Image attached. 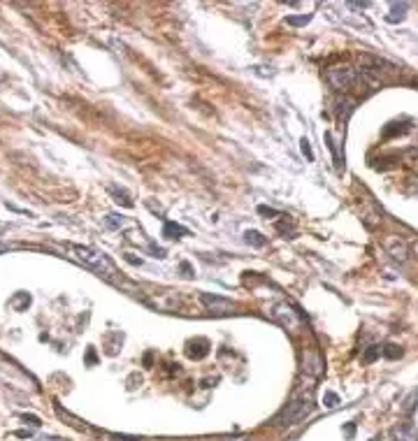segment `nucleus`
<instances>
[{"label":"nucleus","mask_w":418,"mask_h":441,"mask_svg":"<svg viewBox=\"0 0 418 441\" xmlns=\"http://www.w3.org/2000/svg\"><path fill=\"white\" fill-rule=\"evenodd\" d=\"M311 411H314L311 395H297L272 418V425H274V427H291V425L302 423Z\"/></svg>","instance_id":"1"},{"label":"nucleus","mask_w":418,"mask_h":441,"mask_svg":"<svg viewBox=\"0 0 418 441\" xmlns=\"http://www.w3.org/2000/svg\"><path fill=\"white\" fill-rule=\"evenodd\" d=\"M65 248L72 253V258H75V260L84 263L86 267H91V270L98 272V274H102V276H116V274H119V272H116V267L112 265V260L107 258L104 253L95 251V248L77 246V244H65Z\"/></svg>","instance_id":"2"},{"label":"nucleus","mask_w":418,"mask_h":441,"mask_svg":"<svg viewBox=\"0 0 418 441\" xmlns=\"http://www.w3.org/2000/svg\"><path fill=\"white\" fill-rule=\"evenodd\" d=\"M325 79L330 82L332 88L344 91V88H349L351 84H356L358 72L353 70V67H349V65H337V67H330V70L325 72Z\"/></svg>","instance_id":"3"},{"label":"nucleus","mask_w":418,"mask_h":441,"mask_svg":"<svg viewBox=\"0 0 418 441\" xmlns=\"http://www.w3.org/2000/svg\"><path fill=\"white\" fill-rule=\"evenodd\" d=\"M270 316L279 323V325H284L286 330L291 332H297L300 330V323H302V318H300V314L297 311H293L288 304H276V307H272Z\"/></svg>","instance_id":"4"},{"label":"nucleus","mask_w":418,"mask_h":441,"mask_svg":"<svg viewBox=\"0 0 418 441\" xmlns=\"http://www.w3.org/2000/svg\"><path fill=\"white\" fill-rule=\"evenodd\" d=\"M200 302H202V307L207 309L209 314H214V316H226L235 311V302H230L226 298H219V295H212V292H202Z\"/></svg>","instance_id":"5"},{"label":"nucleus","mask_w":418,"mask_h":441,"mask_svg":"<svg viewBox=\"0 0 418 441\" xmlns=\"http://www.w3.org/2000/svg\"><path fill=\"white\" fill-rule=\"evenodd\" d=\"M384 248L388 251L391 258L400 260V263H404V260L409 258V244L404 242V239H400V237H386L384 239Z\"/></svg>","instance_id":"6"},{"label":"nucleus","mask_w":418,"mask_h":441,"mask_svg":"<svg viewBox=\"0 0 418 441\" xmlns=\"http://www.w3.org/2000/svg\"><path fill=\"white\" fill-rule=\"evenodd\" d=\"M54 411H56V416H58V418H61V420H65V423L70 425V427H75V430H82V432H88V425L84 423L82 418H77V416H75V414H70L67 409H63L61 404H56V407H54Z\"/></svg>","instance_id":"7"},{"label":"nucleus","mask_w":418,"mask_h":441,"mask_svg":"<svg viewBox=\"0 0 418 441\" xmlns=\"http://www.w3.org/2000/svg\"><path fill=\"white\" fill-rule=\"evenodd\" d=\"M209 353V342L207 339H191L186 346V355L191 360H202Z\"/></svg>","instance_id":"8"},{"label":"nucleus","mask_w":418,"mask_h":441,"mask_svg":"<svg viewBox=\"0 0 418 441\" xmlns=\"http://www.w3.org/2000/svg\"><path fill=\"white\" fill-rule=\"evenodd\" d=\"M302 372L311 376H319L321 374V355L316 351H307L302 358Z\"/></svg>","instance_id":"9"},{"label":"nucleus","mask_w":418,"mask_h":441,"mask_svg":"<svg viewBox=\"0 0 418 441\" xmlns=\"http://www.w3.org/2000/svg\"><path fill=\"white\" fill-rule=\"evenodd\" d=\"M393 436H395V441H418L411 425H400V427H395V430H393Z\"/></svg>","instance_id":"10"},{"label":"nucleus","mask_w":418,"mask_h":441,"mask_svg":"<svg viewBox=\"0 0 418 441\" xmlns=\"http://www.w3.org/2000/svg\"><path fill=\"white\" fill-rule=\"evenodd\" d=\"M163 232H165V237H172V239H182L188 235L186 228H182L179 223H165V228H163Z\"/></svg>","instance_id":"11"},{"label":"nucleus","mask_w":418,"mask_h":441,"mask_svg":"<svg viewBox=\"0 0 418 441\" xmlns=\"http://www.w3.org/2000/svg\"><path fill=\"white\" fill-rule=\"evenodd\" d=\"M409 10V5L407 3H395V5L391 7V14H388V21L391 23H397V21H402V19H404V12Z\"/></svg>","instance_id":"12"},{"label":"nucleus","mask_w":418,"mask_h":441,"mask_svg":"<svg viewBox=\"0 0 418 441\" xmlns=\"http://www.w3.org/2000/svg\"><path fill=\"white\" fill-rule=\"evenodd\" d=\"M358 102L353 98H341L339 102H337V114H341V119H349V114L353 112V107H356Z\"/></svg>","instance_id":"13"},{"label":"nucleus","mask_w":418,"mask_h":441,"mask_svg":"<svg viewBox=\"0 0 418 441\" xmlns=\"http://www.w3.org/2000/svg\"><path fill=\"white\" fill-rule=\"evenodd\" d=\"M244 242L251 244V246H256V248L265 246V237L260 235L258 230H247V232H244Z\"/></svg>","instance_id":"14"},{"label":"nucleus","mask_w":418,"mask_h":441,"mask_svg":"<svg viewBox=\"0 0 418 441\" xmlns=\"http://www.w3.org/2000/svg\"><path fill=\"white\" fill-rule=\"evenodd\" d=\"M381 355H386L388 360H397L404 355V351H402V346H397V344H386V346L381 348Z\"/></svg>","instance_id":"15"},{"label":"nucleus","mask_w":418,"mask_h":441,"mask_svg":"<svg viewBox=\"0 0 418 441\" xmlns=\"http://www.w3.org/2000/svg\"><path fill=\"white\" fill-rule=\"evenodd\" d=\"M276 230H279L281 235H286V239H293V235H295V232H293V223L288 220V216H284V223H279Z\"/></svg>","instance_id":"16"},{"label":"nucleus","mask_w":418,"mask_h":441,"mask_svg":"<svg viewBox=\"0 0 418 441\" xmlns=\"http://www.w3.org/2000/svg\"><path fill=\"white\" fill-rule=\"evenodd\" d=\"M381 355V346H369L367 351H365V355H363V362L365 364H369V362H374L376 358Z\"/></svg>","instance_id":"17"},{"label":"nucleus","mask_w":418,"mask_h":441,"mask_svg":"<svg viewBox=\"0 0 418 441\" xmlns=\"http://www.w3.org/2000/svg\"><path fill=\"white\" fill-rule=\"evenodd\" d=\"M311 21V14H304V17H286V23L291 26H307Z\"/></svg>","instance_id":"18"},{"label":"nucleus","mask_w":418,"mask_h":441,"mask_svg":"<svg viewBox=\"0 0 418 441\" xmlns=\"http://www.w3.org/2000/svg\"><path fill=\"white\" fill-rule=\"evenodd\" d=\"M107 226H110L112 230L121 228V226H123V216H119V214H110V216H107Z\"/></svg>","instance_id":"19"},{"label":"nucleus","mask_w":418,"mask_h":441,"mask_svg":"<svg viewBox=\"0 0 418 441\" xmlns=\"http://www.w3.org/2000/svg\"><path fill=\"white\" fill-rule=\"evenodd\" d=\"M323 404L325 407H337V404H339V395H337V392H325V399H323Z\"/></svg>","instance_id":"20"},{"label":"nucleus","mask_w":418,"mask_h":441,"mask_svg":"<svg viewBox=\"0 0 418 441\" xmlns=\"http://www.w3.org/2000/svg\"><path fill=\"white\" fill-rule=\"evenodd\" d=\"M21 420H26V423L33 425V427H40V425H42V420H40L38 416H30V414H21Z\"/></svg>","instance_id":"21"},{"label":"nucleus","mask_w":418,"mask_h":441,"mask_svg":"<svg viewBox=\"0 0 418 441\" xmlns=\"http://www.w3.org/2000/svg\"><path fill=\"white\" fill-rule=\"evenodd\" d=\"M95 362H98L95 348H93V346H88V351H86V364H95Z\"/></svg>","instance_id":"22"},{"label":"nucleus","mask_w":418,"mask_h":441,"mask_svg":"<svg viewBox=\"0 0 418 441\" xmlns=\"http://www.w3.org/2000/svg\"><path fill=\"white\" fill-rule=\"evenodd\" d=\"M300 146H302L304 158H307V160H314V154H311V149H309V142H307V139H302V142H300Z\"/></svg>","instance_id":"23"},{"label":"nucleus","mask_w":418,"mask_h":441,"mask_svg":"<svg viewBox=\"0 0 418 441\" xmlns=\"http://www.w3.org/2000/svg\"><path fill=\"white\" fill-rule=\"evenodd\" d=\"M258 214H263V216H279V211H276V209H270V207H265V204H260V207H258Z\"/></svg>","instance_id":"24"},{"label":"nucleus","mask_w":418,"mask_h":441,"mask_svg":"<svg viewBox=\"0 0 418 441\" xmlns=\"http://www.w3.org/2000/svg\"><path fill=\"white\" fill-rule=\"evenodd\" d=\"M409 255H416V258H418V237L409 244Z\"/></svg>","instance_id":"25"},{"label":"nucleus","mask_w":418,"mask_h":441,"mask_svg":"<svg viewBox=\"0 0 418 441\" xmlns=\"http://www.w3.org/2000/svg\"><path fill=\"white\" fill-rule=\"evenodd\" d=\"M112 439L114 441H137L135 436H128V434H112Z\"/></svg>","instance_id":"26"},{"label":"nucleus","mask_w":418,"mask_h":441,"mask_svg":"<svg viewBox=\"0 0 418 441\" xmlns=\"http://www.w3.org/2000/svg\"><path fill=\"white\" fill-rule=\"evenodd\" d=\"M179 270L186 272V276H193V267H188V263H182L179 265Z\"/></svg>","instance_id":"27"},{"label":"nucleus","mask_w":418,"mask_h":441,"mask_svg":"<svg viewBox=\"0 0 418 441\" xmlns=\"http://www.w3.org/2000/svg\"><path fill=\"white\" fill-rule=\"evenodd\" d=\"M14 434H17L19 439H28V436H30V432H28V430H19V432H14Z\"/></svg>","instance_id":"28"}]
</instances>
